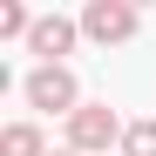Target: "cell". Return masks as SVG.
<instances>
[{"instance_id":"6da1fadb","label":"cell","mask_w":156,"mask_h":156,"mask_svg":"<svg viewBox=\"0 0 156 156\" xmlns=\"http://www.w3.org/2000/svg\"><path fill=\"white\" fill-rule=\"evenodd\" d=\"M122 115L109 109V102H82V109L68 115V149L75 156H102V149H122Z\"/></svg>"},{"instance_id":"7a4b0ae2","label":"cell","mask_w":156,"mask_h":156,"mask_svg":"<svg viewBox=\"0 0 156 156\" xmlns=\"http://www.w3.org/2000/svg\"><path fill=\"white\" fill-rule=\"evenodd\" d=\"M27 109H41V115H75V109H82V82H75L68 61L27 75Z\"/></svg>"},{"instance_id":"3957f363","label":"cell","mask_w":156,"mask_h":156,"mask_svg":"<svg viewBox=\"0 0 156 156\" xmlns=\"http://www.w3.org/2000/svg\"><path fill=\"white\" fill-rule=\"evenodd\" d=\"M136 27H143V14L129 7V0H88V7H82V34H88V41H102V48L136 41Z\"/></svg>"},{"instance_id":"277c9868","label":"cell","mask_w":156,"mask_h":156,"mask_svg":"<svg viewBox=\"0 0 156 156\" xmlns=\"http://www.w3.org/2000/svg\"><path fill=\"white\" fill-rule=\"evenodd\" d=\"M75 41H82V20H68V14H34L27 55H41V68H61V55H75Z\"/></svg>"},{"instance_id":"5b68a950","label":"cell","mask_w":156,"mask_h":156,"mask_svg":"<svg viewBox=\"0 0 156 156\" xmlns=\"http://www.w3.org/2000/svg\"><path fill=\"white\" fill-rule=\"evenodd\" d=\"M0 156H48L41 122H7V129H0Z\"/></svg>"},{"instance_id":"8992f818","label":"cell","mask_w":156,"mask_h":156,"mask_svg":"<svg viewBox=\"0 0 156 156\" xmlns=\"http://www.w3.org/2000/svg\"><path fill=\"white\" fill-rule=\"evenodd\" d=\"M122 156H156V115H143V122L122 129Z\"/></svg>"},{"instance_id":"52a82bcc","label":"cell","mask_w":156,"mask_h":156,"mask_svg":"<svg viewBox=\"0 0 156 156\" xmlns=\"http://www.w3.org/2000/svg\"><path fill=\"white\" fill-rule=\"evenodd\" d=\"M55 156H75V149H55Z\"/></svg>"}]
</instances>
